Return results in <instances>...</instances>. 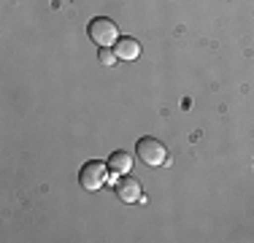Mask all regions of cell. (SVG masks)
<instances>
[{
	"instance_id": "cell-1",
	"label": "cell",
	"mask_w": 254,
	"mask_h": 243,
	"mask_svg": "<svg viewBox=\"0 0 254 243\" xmlns=\"http://www.w3.org/2000/svg\"><path fill=\"white\" fill-rule=\"evenodd\" d=\"M108 176H111V170H108V162H100V160H89L81 165V173H78V181H81V186L87 192H98L103 186L108 184Z\"/></svg>"
},
{
	"instance_id": "cell-2",
	"label": "cell",
	"mask_w": 254,
	"mask_h": 243,
	"mask_svg": "<svg viewBox=\"0 0 254 243\" xmlns=\"http://www.w3.org/2000/svg\"><path fill=\"white\" fill-rule=\"evenodd\" d=\"M135 151L143 160V165H149V168H160L168 162V146L162 143L160 138H152V135L141 138V141L135 143Z\"/></svg>"
},
{
	"instance_id": "cell-3",
	"label": "cell",
	"mask_w": 254,
	"mask_h": 243,
	"mask_svg": "<svg viewBox=\"0 0 254 243\" xmlns=\"http://www.w3.org/2000/svg\"><path fill=\"white\" fill-rule=\"evenodd\" d=\"M87 33H89V38H92V44H98L100 49L114 46L119 41V27H117V22L108 19V16H95V19L89 22Z\"/></svg>"
},
{
	"instance_id": "cell-4",
	"label": "cell",
	"mask_w": 254,
	"mask_h": 243,
	"mask_svg": "<svg viewBox=\"0 0 254 243\" xmlns=\"http://www.w3.org/2000/svg\"><path fill=\"white\" fill-rule=\"evenodd\" d=\"M117 197L122 203H143V192H141V184H138L132 176H122L117 181Z\"/></svg>"
},
{
	"instance_id": "cell-5",
	"label": "cell",
	"mask_w": 254,
	"mask_h": 243,
	"mask_svg": "<svg viewBox=\"0 0 254 243\" xmlns=\"http://www.w3.org/2000/svg\"><path fill=\"white\" fill-rule=\"evenodd\" d=\"M108 170H111V176H117V179H122L132 170V157L127 154V151H111V157H108Z\"/></svg>"
},
{
	"instance_id": "cell-6",
	"label": "cell",
	"mask_w": 254,
	"mask_h": 243,
	"mask_svg": "<svg viewBox=\"0 0 254 243\" xmlns=\"http://www.w3.org/2000/svg\"><path fill=\"white\" fill-rule=\"evenodd\" d=\"M114 52H117L119 60H138L141 57V44H138L135 38H119L117 44H114Z\"/></svg>"
},
{
	"instance_id": "cell-7",
	"label": "cell",
	"mask_w": 254,
	"mask_h": 243,
	"mask_svg": "<svg viewBox=\"0 0 254 243\" xmlns=\"http://www.w3.org/2000/svg\"><path fill=\"white\" fill-rule=\"evenodd\" d=\"M98 60L103 65H114L119 57H117V52H111V46H106V49H100V52H98Z\"/></svg>"
}]
</instances>
